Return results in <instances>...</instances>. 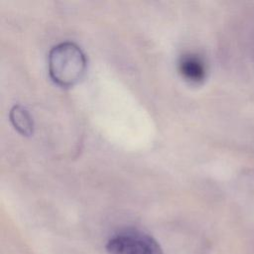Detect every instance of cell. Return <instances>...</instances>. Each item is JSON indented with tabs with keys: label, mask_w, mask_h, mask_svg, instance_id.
I'll use <instances>...</instances> for the list:
<instances>
[{
	"label": "cell",
	"mask_w": 254,
	"mask_h": 254,
	"mask_svg": "<svg viewBox=\"0 0 254 254\" xmlns=\"http://www.w3.org/2000/svg\"><path fill=\"white\" fill-rule=\"evenodd\" d=\"M86 65L84 53L73 42L65 41L57 44L48 55L49 74L57 84L64 87L78 82L85 73Z\"/></svg>",
	"instance_id": "obj_1"
},
{
	"label": "cell",
	"mask_w": 254,
	"mask_h": 254,
	"mask_svg": "<svg viewBox=\"0 0 254 254\" xmlns=\"http://www.w3.org/2000/svg\"><path fill=\"white\" fill-rule=\"evenodd\" d=\"M108 254H163L158 241L137 229H126L113 235L106 243Z\"/></svg>",
	"instance_id": "obj_2"
},
{
	"label": "cell",
	"mask_w": 254,
	"mask_h": 254,
	"mask_svg": "<svg viewBox=\"0 0 254 254\" xmlns=\"http://www.w3.org/2000/svg\"><path fill=\"white\" fill-rule=\"evenodd\" d=\"M180 74L190 82H198L204 77V64L201 59L192 53L182 55L178 62Z\"/></svg>",
	"instance_id": "obj_3"
},
{
	"label": "cell",
	"mask_w": 254,
	"mask_h": 254,
	"mask_svg": "<svg viewBox=\"0 0 254 254\" xmlns=\"http://www.w3.org/2000/svg\"><path fill=\"white\" fill-rule=\"evenodd\" d=\"M10 121L19 133L30 136L34 131V120L30 112L22 105H14L9 112Z\"/></svg>",
	"instance_id": "obj_4"
}]
</instances>
